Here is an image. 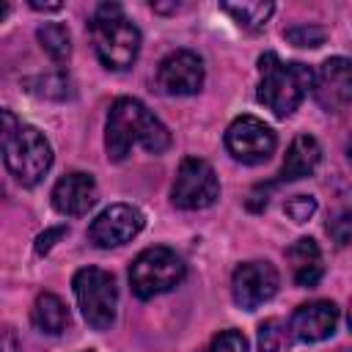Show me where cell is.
Here are the masks:
<instances>
[{
	"mask_svg": "<svg viewBox=\"0 0 352 352\" xmlns=\"http://www.w3.org/2000/svg\"><path fill=\"white\" fill-rule=\"evenodd\" d=\"M132 146H143L148 154H162L170 146V132L143 102L121 96L107 113L104 148L113 162H121L126 160Z\"/></svg>",
	"mask_w": 352,
	"mask_h": 352,
	"instance_id": "cell-1",
	"label": "cell"
},
{
	"mask_svg": "<svg viewBox=\"0 0 352 352\" xmlns=\"http://www.w3.org/2000/svg\"><path fill=\"white\" fill-rule=\"evenodd\" d=\"M258 102L272 110V116L286 118L308 96L314 85V69L300 60H280L275 52L258 58Z\"/></svg>",
	"mask_w": 352,
	"mask_h": 352,
	"instance_id": "cell-2",
	"label": "cell"
},
{
	"mask_svg": "<svg viewBox=\"0 0 352 352\" xmlns=\"http://www.w3.org/2000/svg\"><path fill=\"white\" fill-rule=\"evenodd\" d=\"M88 30H91V41H94L96 58L107 69L124 72L138 60L140 30L124 14V8L118 3H102L91 16Z\"/></svg>",
	"mask_w": 352,
	"mask_h": 352,
	"instance_id": "cell-3",
	"label": "cell"
},
{
	"mask_svg": "<svg viewBox=\"0 0 352 352\" xmlns=\"http://www.w3.org/2000/svg\"><path fill=\"white\" fill-rule=\"evenodd\" d=\"M72 286H74V297L82 319L94 330H110L118 308V289L113 275L102 267H82L74 272Z\"/></svg>",
	"mask_w": 352,
	"mask_h": 352,
	"instance_id": "cell-4",
	"label": "cell"
},
{
	"mask_svg": "<svg viewBox=\"0 0 352 352\" xmlns=\"http://www.w3.org/2000/svg\"><path fill=\"white\" fill-rule=\"evenodd\" d=\"M184 261L179 258L176 250L170 248H146L129 267V283H132V292L140 297V300H151L162 292H170L173 286L182 283L184 278Z\"/></svg>",
	"mask_w": 352,
	"mask_h": 352,
	"instance_id": "cell-5",
	"label": "cell"
},
{
	"mask_svg": "<svg viewBox=\"0 0 352 352\" xmlns=\"http://www.w3.org/2000/svg\"><path fill=\"white\" fill-rule=\"evenodd\" d=\"M6 168L8 173L22 184L33 187L44 179V173L52 165V148L50 140L36 126H19L11 143L6 146Z\"/></svg>",
	"mask_w": 352,
	"mask_h": 352,
	"instance_id": "cell-6",
	"label": "cell"
},
{
	"mask_svg": "<svg viewBox=\"0 0 352 352\" xmlns=\"http://www.w3.org/2000/svg\"><path fill=\"white\" fill-rule=\"evenodd\" d=\"M220 198V182L212 170V165L206 160L198 157H184L179 170H176V182L170 190V201L179 209H206Z\"/></svg>",
	"mask_w": 352,
	"mask_h": 352,
	"instance_id": "cell-7",
	"label": "cell"
},
{
	"mask_svg": "<svg viewBox=\"0 0 352 352\" xmlns=\"http://www.w3.org/2000/svg\"><path fill=\"white\" fill-rule=\"evenodd\" d=\"M275 132L256 116H239L228 124L226 129V148L234 160L245 165H258L267 162L275 151Z\"/></svg>",
	"mask_w": 352,
	"mask_h": 352,
	"instance_id": "cell-8",
	"label": "cell"
},
{
	"mask_svg": "<svg viewBox=\"0 0 352 352\" xmlns=\"http://www.w3.org/2000/svg\"><path fill=\"white\" fill-rule=\"evenodd\" d=\"M146 226V217L138 206L129 204H113L104 212H99L88 226V239L96 248H118L132 242L140 228Z\"/></svg>",
	"mask_w": 352,
	"mask_h": 352,
	"instance_id": "cell-9",
	"label": "cell"
},
{
	"mask_svg": "<svg viewBox=\"0 0 352 352\" xmlns=\"http://www.w3.org/2000/svg\"><path fill=\"white\" fill-rule=\"evenodd\" d=\"M278 270L270 261H245L234 270L231 278V297L242 311H256L278 292Z\"/></svg>",
	"mask_w": 352,
	"mask_h": 352,
	"instance_id": "cell-10",
	"label": "cell"
},
{
	"mask_svg": "<svg viewBox=\"0 0 352 352\" xmlns=\"http://www.w3.org/2000/svg\"><path fill=\"white\" fill-rule=\"evenodd\" d=\"M157 85L168 96H190L204 85V60L190 50H176L160 60Z\"/></svg>",
	"mask_w": 352,
	"mask_h": 352,
	"instance_id": "cell-11",
	"label": "cell"
},
{
	"mask_svg": "<svg viewBox=\"0 0 352 352\" xmlns=\"http://www.w3.org/2000/svg\"><path fill=\"white\" fill-rule=\"evenodd\" d=\"M314 94L316 102L327 110V113H341L346 110L349 99H352V69L346 58H327L319 66V74H314Z\"/></svg>",
	"mask_w": 352,
	"mask_h": 352,
	"instance_id": "cell-12",
	"label": "cell"
},
{
	"mask_svg": "<svg viewBox=\"0 0 352 352\" xmlns=\"http://www.w3.org/2000/svg\"><path fill=\"white\" fill-rule=\"evenodd\" d=\"M336 324H338V305L330 300H314V302L300 305L292 314L289 333H292V338H297L302 344H314V341L333 336Z\"/></svg>",
	"mask_w": 352,
	"mask_h": 352,
	"instance_id": "cell-13",
	"label": "cell"
},
{
	"mask_svg": "<svg viewBox=\"0 0 352 352\" xmlns=\"http://www.w3.org/2000/svg\"><path fill=\"white\" fill-rule=\"evenodd\" d=\"M96 204V182L91 173L72 170L52 187V206L66 217H82Z\"/></svg>",
	"mask_w": 352,
	"mask_h": 352,
	"instance_id": "cell-14",
	"label": "cell"
},
{
	"mask_svg": "<svg viewBox=\"0 0 352 352\" xmlns=\"http://www.w3.org/2000/svg\"><path fill=\"white\" fill-rule=\"evenodd\" d=\"M322 160V148L316 143L314 135H297L283 157V165H280V173H278V182H294V179H302V176H311L316 170Z\"/></svg>",
	"mask_w": 352,
	"mask_h": 352,
	"instance_id": "cell-15",
	"label": "cell"
},
{
	"mask_svg": "<svg viewBox=\"0 0 352 352\" xmlns=\"http://www.w3.org/2000/svg\"><path fill=\"white\" fill-rule=\"evenodd\" d=\"M286 258L292 261V272H294L297 286L311 289V286L319 283V278H322V253H319V245L311 236H302L294 245H289Z\"/></svg>",
	"mask_w": 352,
	"mask_h": 352,
	"instance_id": "cell-16",
	"label": "cell"
},
{
	"mask_svg": "<svg viewBox=\"0 0 352 352\" xmlns=\"http://www.w3.org/2000/svg\"><path fill=\"white\" fill-rule=\"evenodd\" d=\"M30 319H33V324H36L38 333L60 336V333L69 327V308L63 305L60 297L44 292V294L36 297L33 311H30Z\"/></svg>",
	"mask_w": 352,
	"mask_h": 352,
	"instance_id": "cell-17",
	"label": "cell"
},
{
	"mask_svg": "<svg viewBox=\"0 0 352 352\" xmlns=\"http://www.w3.org/2000/svg\"><path fill=\"white\" fill-rule=\"evenodd\" d=\"M220 8H223L239 28H245V30H250V33H258V30L267 25V19L272 16V11H275L272 3H261V0H250V3H220Z\"/></svg>",
	"mask_w": 352,
	"mask_h": 352,
	"instance_id": "cell-18",
	"label": "cell"
},
{
	"mask_svg": "<svg viewBox=\"0 0 352 352\" xmlns=\"http://www.w3.org/2000/svg\"><path fill=\"white\" fill-rule=\"evenodd\" d=\"M36 36H38L41 47L47 50V55H50L55 63L69 60V55H72V36H69L66 25H60V22H47V25L38 28Z\"/></svg>",
	"mask_w": 352,
	"mask_h": 352,
	"instance_id": "cell-19",
	"label": "cell"
},
{
	"mask_svg": "<svg viewBox=\"0 0 352 352\" xmlns=\"http://www.w3.org/2000/svg\"><path fill=\"white\" fill-rule=\"evenodd\" d=\"M201 352H248V338L239 330H220Z\"/></svg>",
	"mask_w": 352,
	"mask_h": 352,
	"instance_id": "cell-20",
	"label": "cell"
},
{
	"mask_svg": "<svg viewBox=\"0 0 352 352\" xmlns=\"http://www.w3.org/2000/svg\"><path fill=\"white\" fill-rule=\"evenodd\" d=\"M294 47H319L324 41V30L316 28V25H300V28H292L283 33Z\"/></svg>",
	"mask_w": 352,
	"mask_h": 352,
	"instance_id": "cell-21",
	"label": "cell"
},
{
	"mask_svg": "<svg viewBox=\"0 0 352 352\" xmlns=\"http://www.w3.org/2000/svg\"><path fill=\"white\" fill-rule=\"evenodd\" d=\"M33 85H41V88H36V94L47 96V99H66L69 96V80L63 74L38 77V80H33Z\"/></svg>",
	"mask_w": 352,
	"mask_h": 352,
	"instance_id": "cell-22",
	"label": "cell"
},
{
	"mask_svg": "<svg viewBox=\"0 0 352 352\" xmlns=\"http://www.w3.org/2000/svg\"><path fill=\"white\" fill-rule=\"evenodd\" d=\"M283 212H286L294 223H305V220L316 212V198H314V195H294V198L286 201Z\"/></svg>",
	"mask_w": 352,
	"mask_h": 352,
	"instance_id": "cell-23",
	"label": "cell"
},
{
	"mask_svg": "<svg viewBox=\"0 0 352 352\" xmlns=\"http://www.w3.org/2000/svg\"><path fill=\"white\" fill-rule=\"evenodd\" d=\"M280 344H283L280 322H278V319L261 322V327H258V346H261V352H278Z\"/></svg>",
	"mask_w": 352,
	"mask_h": 352,
	"instance_id": "cell-24",
	"label": "cell"
},
{
	"mask_svg": "<svg viewBox=\"0 0 352 352\" xmlns=\"http://www.w3.org/2000/svg\"><path fill=\"white\" fill-rule=\"evenodd\" d=\"M349 228H352L349 212H341L338 217H333V220L327 223V234L333 236V242H336L338 248H344V245L349 242Z\"/></svg>",
	"mask_w": 352,
	"mask_h": 352,
	"instance_id": "cell-25",
	"label": "cell"
},
{
	"mask_svg": "<svg viewBox=\"0 0 352 352\" xmlns=\"http://www.w3.org/2000/svg\"><path fill=\"white\" fill-rule=\"evenodd\" d=\"M22 124H19V118L8 110V107H0V154L6 151V146L11 143V138L16 135V129H19Z\"/></svg>",
	"mask_w": 352,
	"mask_h": 352,
	"instance_id": "cell-26",
	"label": "cell"
},
{
	"mask_svg": "<svg viewBox=\"0 0 352 352\" xmlns=\"http://www.w3.org/2000/svg\"><path fill=\"white\" fill-rule=\"evenodd\" d=\"M63 234H66V226H58V228H50V231H44V234H38V239H36V253H38V256L50 253V248L55 245V239H60Z\"/></svg>",
	"mask_w": 352,
	"mask_h": 352,
	"instance_id": "cell-27",
	"label": "cell"
},
{
	"mask_svg": "<svg viewBox=\"0 0 352 352\" xmlns=\"http://www.w3.org/2000/svg\"><path fill=\"white\" fill-rule=\"evenodd\" d=\"M30 8H36V11H60L63 3H41V0H30Z\"/></svg>",
	"mask_w": 352,
	"mask_h": 352,
	"instance_id": "cell-28",
	"label": "cell"
},
{
	"mask_svg": "<svg viewBox=\"0 0 352 352\" xmlns=\"http://www.w3.org/2000/svg\"><path fill=\"white\" fill-rule=\"evenodd\" d=\"M0 352H19L16 349V341L11 336H0Z\"/></svg>",
	"mask_w": 352,
	"mask_h": 352,
	"instance_id": "cell-29",
	"label": "cell"
},
{
	"mask_svg": "<svg viewBox=\"0 0 352 352\" xmlns=\"http://www.w3.org/2000/svg\"><path fill=\"white\" fill-rule=\"evenodd\" d=\"M6 14H8V6H6V3H0V19H3Z\"/></svg>",
	"mask_w": 352,
	"mask_h": 352,
	"instance_id": "cell-30",
	"label": "cell"
},
{
	"mask_svg": "<svg viewBox=\"0 0 352 352\" xmlns=\"http://www.w3.org/2000/svg\"><path fill=\"white\" fill-rule=\"evenodd\" d=\"M88 352H91V349H88Z\"/></svg>",
	"mask_w": 352,
	"mask_h": 352,
	"instance_id": "cell-31",
	"label": "cell"
}]
</instances>
